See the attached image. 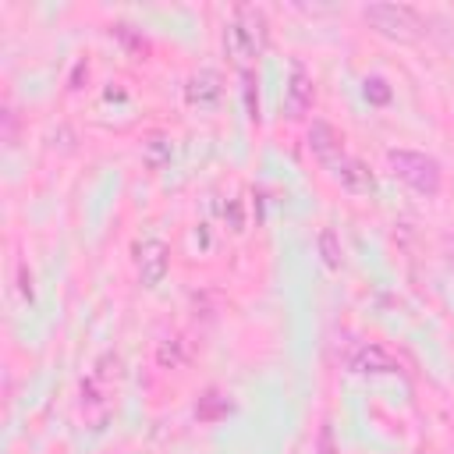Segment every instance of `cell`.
Wrapping results in <instances>:
<instances>
[{
	"label": "cell",
	"mask_w": 454,
	"mask_h": 454,
	"mask_svg": "<svg viewBox=\"0 0 454 454\" xmlns=\"http://www.w3.org/2000/svg\"><path fill=\"white\" fill-rule=\"evenodd\" d=\"M387 163H390V170H394L408 188H415L419 195H426V199L440 195V163H436L433 156L415 153V149H390V153H387Z\"/></svg>",
	"instance_id": "1"
},
{
	"label": "cell",
	"mask_w": 454,
	"mask_h": 454,
	"mask_svg": "<svg viewBox=\"0 0 454 454\" xmlns=\"http://www.w3.org/2000/svg\"><path fill=\"white\" fill-rule=\"evenodd\" d=\"M362 18L369 21V28H376L380 35L397 39V43H415L426 28L422 18L408 4H369L362 11Z\"/></svg>",
	"instance_id": "2"
},
{
	"label": "cell",
	"mask_w": 454,
	"mask_h": 454,
	"mask_svg": "<svg viewBox=\"0 0 454 454\" xmlns=\"http://www.w3.org/2000/svg\"><path fill=\"white\" fill-rule=\"evenodd\" d=\"M234 39H238V46H241V53L245 57H259L262 50H266V43H270V25H266V14H262V7H255V4H241L238 11H234Z\"/></svg>",
	"instance_id": "3"
},
{
	"label": "cell",
	"mask_w": 454,
	"mask_h": 454,
	"mask_svg": "<svg viewBox=\"0 0 454 454\" xmlns=\"http://www.w3.org/2000/svg\"><path fill=\"white\" fill-rule=\"evenodd\" d=\"M135 266H138V280L145 287H156L167 277V270H170V248L163 241L149 238V241H142L135 248Z\"/></svg>",
	"instance_id": "4"
},
{
	"label": "cell",
	"mask_w": 454,
	"mask_h": 454,
	"mask_svg": "<svg viewBox=\"0 0 454 454\" xmlns=\"http://www.w3.org/2000/svg\"><path fill=\"white\" fill-rule=\"evenodd\" d=\"M312 74L305 71L301 60H291V78H287V92H284V114L294 121L312 106Z\"/></svg>",
	"instance_id": "5"
},
{
	"label": "cell",
	"mask_w": 454,
	"mask_h": 454,
	"mask_svg": "<svg viewBox=\"0 0 454 454\" xmlns=\"http://www.w3.org/2000/svg\"><path fill=\"white\" fill-rule=\"evenodd\" d=\"M309 149L323 160V163H337V160H344V135L330 124V121H312V128H309Z\"/></svg>",
	"instance_id": "6"
},
{
	"label": "cell",
	"mask_w": 454,
	"mask_h": 454,
	"mask_svg": "<svg viewBox=\"0 0 454 454\" xmlns=\"http://www.w3.org/2000/svg\"><path fill=\"white\" fill-rule=\"evenodd\" d=\"M220 96H223V78H220L216 71H209V67L195 71V74L188 78V85H184V99H188L192 106H216Z\"/></svg>",
	"instance_id": "7"
},
{
	"label": "cell",
	"mask_w": 454,
	"mask_h": 454,
	"mask_svg": "<svg viewBox=\"0 0 454 454\" xmlns=\"http://www.w3.org/2000/svg\"><path fill=\"white\" fill-rule=\"evenodd\" d=\"M333 177L340 181V188H348V192H358V195H369V192L376 188V177H372V170H369L362 160H355V156H344V160H337V163H333Z\"/></svg>",
	"instance_id": "8"
},
{
	"label": "cell",
	"mask_w": 454,
	"mask_h": 454,
	"mask_svg": "<svg viewBox=\"0 0 454 454\" xmlns=\"http://www.w3.org/2000/svg\"><path fill=\"white\" fill-rule=\"evenodd\" d=\"M351 369L372 372V376H387V372H397V358L380 344H362L355 351V358H351Z\"/></svg>",
	"instance_id": "9"
},
{
	"label": "cell",
	"mask_w": 454,
	"mask_h": 454,
	"mask_svg": "<svg viewBox=\"0 0 454 454\" xmlns=\"http://www.w3.org/2000/svg\"><path fill=\"white\" fill-rule=\"evenodd\" d=\"M82 411H85V419H89L96 429L106 422L110 401H106V383H103L99 376H89V380L82 383Z\"/></svg>",
	"instance_id": "10"
},
{
	"label": "cell",
	"mask_w": 454,
	"mask_h": 454,
	"mask_svg": "<svg viewBox=\"0 0 454 454\" xmlns=\"http://www.w3.org/2000/svg\"><path fill=\"white\" fill-rule=\"evenodd\" d=\"M170 138L167 135H160V131H153L145 142H142V163L149 167V170H163L167 163H170Z\"/></svg>",
	"instance_id": "11"
},
{
	"label": "cell",
	"mask_w": 454,
	"mask_h": 454,
	"mask_svg": "<svg viewBox=\"0 0 454 454\" xmlns=\"http://www.w3.org/2000/svg\"><path fill=\"white\" fill-rule=\"evenodd\" d=\"M319 255H323L326 270H340V262H344V252H340V241H337L333 227H323V231H319Z\"/></svg>",
	"instance_id": "12"
},
{
	"label": "cell",
	"mask_w": 454,
	"mask_h": 454,
	"mask_svg": "<svg viewBox=\"0 0 454 454\" xmlns=\"http://www.w3.org/2000/svg\"><path fill=\"white\" fill-rule=\"evenodd\" d=\"M227 411H231V404H227V397L216 394V390L202 394L199 404H195V415H199L202 422H213V419H220V415H227Z\"/></svg>",
	"instance_id": "13"
},
{
	"label": "cell",
	"mask_w": 454,
	"mask_h": 454,
	"mask_svg": "<svg viewBox=\"0 0 454 454\" xmlns=\"http://www.w3.org/2000/svg\"><path fill=\"white\" fill-rule=\"evenodd\" d=\"M156 362H160V369H181V362H184L181 340H177V337L160 340V348H156Z\"/></svg>",
	"instance_id": "14"
},
{
	"label": "cell",
	"mask_w": 454,
	"mask_h": 454,
	"mask_svg": "<svg viewBox=\"0 0 454 454\" xmlns=\"http://www.w3.org/2000/svg\"><path fill=\"white\" fill-rule=\"evenodd\" d=\"M114 35H117L131 53H149V43H145L138 32H131V25H114Z\"/></svg>",
	"instance_id": "15"
},
{
	"label": "cell",
	"mask_w": 454,
	"mask_h": 454,
	"mask_svg": "<svg viewBox=\"0 0 454 454\" xmlns=\"http://www.w3.org/2000/svg\"><path fill=\"white\" fill-rule=\"evenodd\" d=\"M241 82H245V103H248V117L259 121V92H255V74L252 71H241Z\"/></svg>",
	"instance_id": "16"
},
{
	"label": "cell",
	"mask_w": 454,
	"mask_h": 454,
	"mask_svg": "<svg viewBox=\"0 0 454 454\" xmlns=\"http://www.w3.org/2000/svg\"><path fill=\"white\" fill-rule=\"evenodd\" d=\"M365 96H369L372 103H387V99H390V89H387L383 78H365Z\"/></svg>",
	"instance_id": "17"
},
{
	"label": "cell",
	"mask_w": 454,
	"mask_h": 454,
	"mask_svg": "<svg viewBox=\"0 0 454 454\" xmlns=\"http://www.w3.org/2000/svg\"><path fill=\"white\" fill-rule=\"evenodd\" d=\"M227 216H231V231H245V220H241V202H238V199L227 206Z\"/></svg>",
	"instance_id": "18"
},
{
	"label": "cell",
	"mask_w": 454,
	"mask_h": 454,
	"mask_svg": "<svg viewBox=\"0 0 454 454\" xmlns=\"http://www.w3.org/2000/svg\"><path fill=\"white\" fill-rule=\"evenodd\" d=\"M82 74H89V67H85V64H78V67H74V78H71V89H78V82H82Z\"/></svg>",
	"instance_id": "19"
}]
</instances>
